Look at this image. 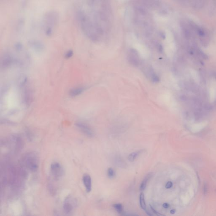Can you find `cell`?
<instances>
[{"label": "cell", "mask_w": 216, "mask_h": 216, "mask_svg": "<svg viewBox=\"0 0 216 216\" xmlns=\"http://www.w3.org/2000/svg\"><path fill=\"white\" fill-rule=\"evenodd\" d=\"M77 18L84 34L92 41L98 40V32L100 30L93 23L83 11L79 10L77 12Z\"/></svg>", "instance_id": "cell-1"}, {"label": "cell", "mask_w": 216, "mask_h": 216, "mask_svg": "<svg viewBox=\"0 0 216 216\" xmlns=\"http://www.w3.org/2000/svg\"><path fill=\"white\" fill-rule=\"evenodd\" d=\"M58 21V16L55 12L47 13L44 17V27L45 34L47 36H51L53 32V27Z\"/></svg>", "instance_id": "cell-2"}, {"label": "cell", "mask_w": 216, "mask_h": 216, "mask_svg": "<svg viewBox=\"0 0 216 216\" xmlns=\"http://www.w3.org/2000/svg\"><path fill=\"white\" fill-rule=\"evenodd\" d=\"M23 163L30 171L35 172L39 168V159L36 154L33 152L27 153L23 158Z\"/></svg>", "instance_id": "cell-3"}, {"label": "cell", "mask_w": 216, "mask_h": 216, "mask_svg": "<svg viewBox=\"0 0 216 216\" xmlns=\"http://www.w3.org/2000/svg\"><path fill=\"white\" fill-rule=\"evenodd\" d=\"M50 171L52 175L55 179L60 177L63 175L64 170L63 168L59 163L54 162L50 166Z\"/></svg>", "instance_id": "cell-4"}, {"label": "cell", "mask_w": 216, "mask_h": 216, "mask_svg": "<svg viewBox=\"0 0 216 216\" xmlns=\"http://www.w3.org/2000/svg\"><path fill=\"white\" fill-rule=\"evenodd\" d=\"M75 205V200L70 196H68L65 199L63 204V209L64 212L67 214L72 213L74 208Z\"/></svg>", "instance_id": "cell-5"}, {"label": "cell", "mask_w": 216, "mask_h": 216, "mask_svg": "<svg viewBox=\"0 0 216 216\" xmlns=\"http://www.w3.org/2000/svg\"><path fill=\"white\" fill-rule=\"evenodd\" d=\"M76 125L78 129L84 134L89 137H92L94 136L93 131L92 129L87 124L82 122H77L76 123Z\"/></svg>", "instance_id": "cell-6"}, {"label": "cell", "mask_w": 216, "mask_h": 216, "mask_svg": "<svg viewBox=\"0 0 216 216\" xmlns=\"http://www.w3.org/2000/svg\"><path fill=\"white\" fill-rule=\"evenodd\" d=\"M129 62L134 66H137L139 64L140 60L137 52L134 49H131L128 55Z\"/></svg>", "instance_id": "cell-7"}, {"label": "cell", "mask_w": 216, "mask_h": 216, "mask_svg": "<svg viewBox=\"0 0 216 216\" xmlns=\"http://www.w3.org/2000/svg\"><path fill=\"white\" fill-rule=\"evenodd\" d=\"M83 182L87 192H90L92 190V180L90 175L88 174H84L83 176Z\"/></svg>", "instance_id": "cell-8"}, {"label": "cell", "mask_w": 216, "mask_h": 216, "mask_svg": "<svg viewBox=\"0 0 216 216\" xmlns=\"http://www.w3.org/2000/svg\"><path fill=\"white\" fill-rule=\"evenodd\" d=\"M12 59L10 55L4 56L1 61V66L3 68L8 67L12 64Z\"/></svg>", "instance_id": "cell-9"}, {"label": "cell", "mask_w": 216, "mask_h": 216, "mask_svg": "<svg viewBox=\"0 0 216 216\" xmlns=\"http://www.w3.org/2000/svg\"><path fill=\"white\" fill-rule=\"evenodd\" d=\"M84 90V88L83 87H76L71 90L70 91L69 94L71 96L76 97L78 96L79 95L82 93L83 92Z\"/></svg>", "instance_id": "cell-10"}, {"label": "cell", "mask_w": 216, "mask_h": 216, "mask_svg": "<svg viewBox=\"0 0 216 216\" xmlns=\"http://www.w3.org/2000/svg\"><path fill=\"white\" fill-rule=\"evenodd\" d=\"M152 173H149V174H147L146 176V177L144 178V179L143 180V181H142V183L140 185V190H141V191H143L146 188L147 184L149 180H150L151 178L152 177Z\"/></svg>", "instance_id": "cell-11"}, {"label": "cell", "mask_w": 216, "mask_h": 216, "mask_svg": "<svg viewBox=\"0 0 216 216\" xmlns=\"http://www.w3.org/2000/svg\"><path fill=\"white\" fill-rule=\"evenodd\" d=\"M143 152V150H139V151L135 152L129 154L128 157V161L130 162H133L136 159L137 157L139 156L141 153Z\"/></svg>", "instance_id": "cell-12"}, {"label": "cell", "mask_w": 216, "mask_h": 216, "mask_svg": "<svg viewBox=\"0 0 216 216\" xmlns=\"http://www.w3.org/2000/svg\"><path fill=\"white\" fill-rule=\"evenodd\" d=\"M30 44L34 48L39 50H41L44 47L42 43L38 41H31L30 42Z\"/></svg>", "instance_id": "cell-13"}, {"label": "cell", "mask_w": 216, "mask_h": 216, "mask_svg": "<svg viewBox=\"0 0 216 216\" xmlns=\"http://www.w3.org/2000/svg\"><path fill=\"white\" fill-rule=\"evenodd\" d=\"M139 202L140 204V206H141L142 209L144 210V211L147 210L146 203H145V200L144 195L142 192L140 195Z\"/></svg>", "instance_id": "cell-14"}, {"label": "cell", "mask_w": 216, "mask_h": 216, "mask_svg": "<svg viewBox=\"0 0 216 216\" xmlns=\"http://www.w3.org/2000/svg\"><path fill=\"white\" fill-rule=\"evenodd\" d=\"M114 208L115 209L116 211L117 212H118L120 214H122L123 212V205L120 204H116L113 205Z\"/></svg>", "instance_id": "cell-15"}, {"label": "cell", "mask_w": 216, "mask_h": 216, "mask_svg": "<svg viewBox=\"0 0 216 216\" xmlns=\"http://www.w3.org/2000/svg\"><path fill=\"white\" fill-rule=\"evenodd\" d=\"M107 175L110 178L113 177V176L114 175V172L113 168H110L108 169L107 171Z\"/></svg>", "instance_id": "cell-16"}, {"label": "cell", "mask_w": 216, "mask_h": 216, "mask_svg": "<svg viewBox=\"0 0 216 216\" xmlns=\"http://www.w3.org/2000/svg\"><path fill=\"white\" fill-rule=\"evenodd\" d=\"M73 55V51L72 50L68 51V52H67L65 55V58L66 59H69Z\"/></svg>", "instance_id": "cell-17"}, {"label": "cell", "mask_w": 216, "mask_h": 216, "mask_svg": "<svg viewBox=\"0 0 216 216\" xmlns=\"http://www.w3.org/2000/svg\"><path fill=\"white\" fill-rule=\"evenodd\" d=\"M150 208H151V210H152V212H153V213H154V214H156V215H157V216H162V215H163V214H160V213H159V212H157V211H156V210H155V209H154V208H153L152 206H151V205H150Z\"/></svg>", "instance_id": "cell-18"}, {"label": "cell", "mask_w": 216, "mask_h": 216, "mask_svg": "<svg viewBox=\"0 0 216 216\" xmlns=\"http://www.w3.org/2000/svg\"><path fill=\"white\" fill-rule=\"evenodd\" d=\"M172 185H173V184L171 181H168L166 184V189H169L172 187Z\"/></svg>", "instance_id": "cell-19"}, {"label": "cell", "mask_w": 216, "mask_h": 216, "mask_svg": "<svg viewBox=\"0 0 216 216\" xmlns=\"http://www.w3.org/2000/svg\"><path fill=\"white\" fill-rule=\"evenodd\" d=\"M163 207L164 208L167 209V208H168L169 207V205L168 204V203H164V204H163Z\"/></svg>", "instance_id": "cell-20"}, {"label": "cell", "mask_w": 216, "mask_h": 216, "mask_svg": "<svg viewBox=\"0 0 216 216\" xmlns=\"http://www.w3.org/2000/svg\"><path fill=\"white\" fill-rule=\"evenodd\" d=\"M170 212H171V214H174V213L175 212V210H174V209H173V210L170 211Z\"/></svg>", "instance_id": "cell-21"}]
</instances>
